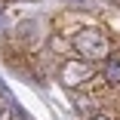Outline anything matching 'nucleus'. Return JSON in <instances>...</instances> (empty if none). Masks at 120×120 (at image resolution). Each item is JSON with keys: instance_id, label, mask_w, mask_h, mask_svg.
I'll return each instance as SVG.
<instances>
[{"instance_id": "nucleus-6", "label": "nucleus", "mask_w": 120, "mask_h": 120, "mask_svg": "<svg viewBox=\"0 0 120 120\" xmlns=\"http://www.w3.org/2000/svg\"><path fill=\"white\" fill-rule=\"evenodd\" d=\"M0 120H9V111L6 108H0Z\"/></svg>"}, {"instance_id": "nucleus-2", "label": "nucleus", "mask_w": 120, "mask_h": 120, "mask_svg": "<svg viewBox=\"0 0 120 120\" xmlns=\"http://www.w3.org/2000/svg\"><path fill=\"white\" fill-rule=\"evenodd\" d=\"M92 74H95V68H92V62H89V59H86V62L68 59V62L62 65V71H59V77H62V83H65L68 89H74V86H80V83L92 80Z\"/></svg>"}, {"instance_id": "nucleus-1", "label": "nucleus", "mask_w": 120, "mask_h": 120, "mask_svg": "<svg viewBox=\"0 0 120 120\" xmlns=\"http://www.w3.org/2000/svg\"><path fill=\"white\" fill-rule=\"evenodd\" d=\"M71 43H74V49H77L83 59H89V62H105V59L111 56V40H108L102 31H92V28L77 31L74 37H71Z\"/></svg>"}, {"instance_id": "nucleus-4", "label": "nucleus", "mask_w": 120, "mask_h": 120, "mask_svg": "<svg viewBox=\"0 0 120 120\" xmlns=\"http://www.w3.org/2000/svg\"><path fill=\"white\" fill-rule=\"evenodd\" d=\"M89 108H92V102H86V99H77V111H86V114H89Z\"/></svg>"}, {"instance_id": "nucleus-5", "label": "nucleus", "mask_w": 120, "mask_h": 120, "mask_svg": "<svg viewBox=\"0 0 120 120\" xmlns=\"http://www.w3.org/2000/svg\"><path fill=\"white\" fill-rule=\"evenodd\" d=\"M86 120H114V117H111V114H89Z\"/></svg>"}, {"instance_id": "nucleus-3", "label": "nucleus", "mask_w": 120, "mask_h": 120, "mask_svg": "<svg viewBox=\"0 0 120 120\" xmlns=\"http://www.w3.org/2000/svg\"><path fill=\"white\" fill-rule=\"evenodd\" d=\"M102 77H105V83H111V86L120 83V56H108V59H105Z\"/></svg>"}]
</instances>
